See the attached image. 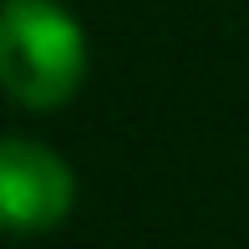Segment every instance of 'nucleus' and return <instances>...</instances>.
<instances>
[{"mask_svg": "<svg viewBox=\"0 0 249 249\" xmlns=\"http://www.w3.org/2000/svg\"><path fill=\"white\" fill-rule=\"evenodd\" d=\"M0 82L31 112L66 107L87 82V36L56 0H5Z\"/></svg>", "mask_w": 249, "mask_h": 249, "instance_id": "obj_1", "label": "nucleus"}, {"mask_svg": "<svg viewBox=\"0 0 249 249\" xmlns=\"http://www.w3.org/2000/svg\"><path fill=\"white\" fill-rule=\"evenodd\" d=\"M76 203V173L31 138L0 142V219L10 234H41Z\"/></svg>", "mask_w": 249, "mask_h": 249, "instance_id": "obj_2", "label": "nucleus"}]
</instances>
